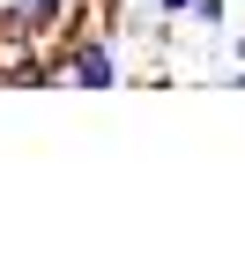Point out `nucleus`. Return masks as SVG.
Instances as JSON below:
<instances>
[{
  "instance_id": "1",
  "label": "nucleus",
  "mask_w": 245,
  "mask_h": 253,
  "mask_svg": "<svg viewBox=\"0 0 245 253\" xmlns=\"http://www.w3.org/2000/svg\"><path fill=\"white\" fill-rule=\"evenodd\" d=\"M60 82H74V89H119V82H127V52H119V38H111V30H89L82 45H67V52H60Z\"/></svg>"
},
{
  "instance_id": "2",
  "label": "nucleus",
  "mask_w": 245,
  "mask_h": 253,
  "mask_svg": "<svg viewBox=\"0 0 245 253\" xmlns=\"http://www.w3.org/2000/svg\"><path fill=\"white\" fill-rule=\"evenodd\" d=\"M186 23H201V30H223L230 23V0H193V15Z\"/></svg>"
},
{
  "instance_id": "4",
  "label": "nucleus",
  "mask_w": 245,
  "mask_h": 253,
  "mask_svg": "<svg viewBox=\"0 0 245 253\" xmlns=\"http://www.w3.org/2000/svg\"><path fill=\"white\" fill-rule=\"evenodd\" d=\"M238 60H245V30H238Z\"/></svg>"
},
{
  "instance_id": "3",
  "label": "nucleus",
  "mask_w": 245,
  "mask_h": 253,
  "mask_svg": "<svg viewBox=\"0 0 245 253\" xmlns=\"http://www.w3.org/2000/svg\"><path fill=\"white\" fill-rule=\"evenodd\" d=\"M149 8H156L164 23H186V15H193V0H149Z\"/></svg>"
}]
</instances>
